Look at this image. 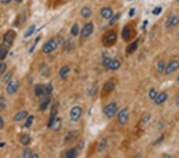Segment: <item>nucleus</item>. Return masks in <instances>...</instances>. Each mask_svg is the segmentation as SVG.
<instances>
[{
  "mask_svg": "<svg viewBox=\"0 0 179 158\" xmlns=\"http://www.w3.org/2000/svg\"><path fill=\"white\" fill-rule=\"evenodd\" d=\"M15 37H16V33H15V30H9L6 33L5 35H4L2 46H5V47L9 49V48L12 46L13 42L15 40Z\"/></svg>",
  "mask_w": 179,
  "mask_h": 158,
  "instance_id": "f257e3e1",
  "label": "nucleus"
},
{
  "mask_svg": "<svg viewBox=\"0 0 179 158\" xmlns=\"http://www.w3.org/2000/svg\"><path fill=\"white\" fill-rule=\"evenodd\" d=\"M117 112V105L116 103L112 102L107 105L104 108V113L106 117L108 118H112L115 116Z\"/></svg>",
  "mask_w": 179,
  "mask_h": 158,
  "instance_id": "f03ea898",
  "label": "nucleus"
},
{
  "mask_svg": "<svg viewBox=\"0 0 179 158\" xmlns=\"http://www.w3.org/2000/svg\"><path fill=\"white\" fill-rule=\"evenodd\" d=\"M57 47V42L55 39H50L47 43L43 45L42 50L45 54H50V53L54 51Z\"/></svg>",
  "mask_w": 179,
  "mask_h": 158,
  "instance_id": "7ed1b4c3",
  "label": "nucleus"
},
{
  "mask_svg": "<svg viewBox=\"0 0 179 158\" xmlns=\"http://www.w3.org/2000/svg\"><path fill=\"white\" fill-rule=\"evenodd\" d=\"M81 114H82V109L80 106H74L70 110V119L72 121H77L81 117Z\"/></svg>",
  "mask_w": 179,
  "mask_h": 158,
  "instance_id": "20e7f679",
  "label": "nucleus"
},
{
  "mask_svg": "<svg viewBox=\"0 0 179 158\" xmlns=\"http://www.w3.org/2000/svg\"><path fill=\"white\" fill-rule=\"evenodd\" d=\"M179 68V62L177 60L171 61L167 65V66L165 68V73L167 75H169L170 73H174L176 70H178Z\"/></svg>",
  "mask_w": 179,
  "mask_h": 158,
  "instance_id": "39448f33",
  "label": "nucleus"
},
{
  "mask_svg": "<svg viewBox=\"0 0 179 158\" xmlns=\"http://www.w3.org/2000/svg\"><path fill=\"white\" fill-rule=\"evenodd\" d=\"M94 30V26L92 23H88L84 26V27L81 30V36L82 38H88V36L92 35Z\"/></svg>",
  "mask_w": 179,
  "mask_h": 158,
  "instance_id": "423d86ee",
  "label": "nucleus"
},
{
  "mask_svg": "<svg viewBox=\"0 0 179 158\" xmlns=\"http://www.w3.org/2000/svg\"><path fill=\"white\" fill-rule=\"evenodd\" d=\"M18 88H19V82H18V81H11V82H9L7 86V92L9 94H14V93L17 92Z\"/></svg>",
  "mask_w": 179,
  "mask_h": 158,
  "instance_id": "0eeeda50",
  "label": "nucleus"
},
{
  "mask_svg": "<svg viewBox=\"0 0 179 158\" xmlns=\"http://www.w3.org/2000/svg\"><path fill=\"white\" fill-rule=\"evenodd\" d=\"M179 24V16L178 15H170L167 18L166 22V26L167 28L172 27V26H176Z\"/></svg>",
  "mask_w": 179,
  "mask_h": 158,
  "instance_id": "6e6552de",
  "label": "nucleus"
},
{
  "mask_svg": "<svg viewBox=\"0 0 179 158\" xmlns=\"http://www.w3.org/2000/svg\"><path fill=\"white\" fill-rule=\"evenodd\" d=\"M118 120H119V124H121V125H124L127 123V120H128L127 109H123L122 110L119 112V115H118Z\"/></svg>",
  "mask_w": 179,
  "mask_h": 158,
  "instance_id": "1a4fd4ad",
  "label": "nucleus"
},
{
  "mask_svg": "<svg viewBox=\"0 0 179 158\" xmlns=\"http://www.w3.org/2000/svg\"><path fill=\"white\" fill-rule=\"evenodd\" d=\"M57 109L56 108V106L54 105H53L52 109H51V111H50V118H49V121H48V127L49 128H51L53 123L55 121V119L57 118Z\"/></svg>",
  "mask_w": 179,
  "mask_h": 158,
  "instance_id": "9d476101",
  "label": "nucleus"
},
{
  "mask_svg": "<svg viewBox=\"0 0 179 158\" xmlns=\"http://www.w3.org/2000/svg\"><path fill=\"white\" fill-rule=\"evenodd\" d=\"M117 35L115 32L108 33L104 38V42L105 44H112L116 41Z\"/></svg>",
  "mask_w": 179,
  "mask_h": 158,
  "instance_id": "9b49d317",
  "label": "nucleus"
},
{
  "mask_svg": "<svg viewBox=\"0 0 179 158\" xmlns=\"http://www.w3.org/2000/svg\"><path fill=\"white\" fill-rule=\"evenodd\" d=\"M100 15L105 19H109L113 16V11L111 8L104 7L100 10Z\"/></svg>",
  "mask_w": 179,
  "mask_h": 158,
  "instance_id": "f8f14e48",
  "label": "nucleus"
},
{
  "mask_svg": "<svg viewBox=\"0 0 179 158\" xmlns=\"http://www.w3.org/2000/svg\"><path fill=\"white\" fill-rule=\"evenodd\" d=\"M122 37L125 41H129L132 38V28L129 26H126L122 30Z\"/></svg>",
  "mask_w": 179,
  "mask_h": 158,
  "instance_id": "ddd939ff",
  "label": "nucleus"
},
{
  "mask_svg": "<svg viewBox=\"0 0 179 158\" xmlns=\"http://www.w3.org/2000/svg\"><path fill=\"white\" fill-rule=\"evenodd\" d=\"M168 98V95L167 93H161L157 95V97L154 99V101L156 103L157 105H161L162 103H164Z\"/></svg>",
  "mask_w": 179,
  "mask_h": 158,
  "instance_id": "4468645a",
  "label": "nucleus"
},
{
  "mask_svg": "<svg viewBox=\"0 0 179 158\" xmlns=\"http://www.w3.org/2000/svg\"><path fill=\"white\" fill-rule=\"evenodd\" d=\"M69 71L70 68L69 66H68V65H65V66L61 67V69L59 71V75L60 77H61V78L64 81L66 80L68 78V73H69Z\"/></svg>",
  "mask_w": 179,
  "mask_h": 158,
  "instance_id": "2eb2a0df",
  "label": "nucleus"
},
{
  "mask_svg": "<svg viewBox=\"0 0 179 158\" xmlns=\"http://www.w3.org/2000/svg\"><path fill=\"white\" fill-rule=\"evenodd\" d=\"M28 112L27 111H20L17 113L14 117V121H21L27 118Z\"/></svg>",
  "mask_w": 179,
  "mask_h": 158,
  "instance_id": "dca6fc26",
  "label": "nucleus"
},
{
  "mask_svg": "<svg viewBox=\"0 0 179 158\" xmlns=\"http://www.w3.org/2000/svg\"><path fill=\"white\" fill-rule=\"evenodd\" d=\"M120 67V62L118 60H112L111 59V61L108 63V65L107 66V69L111 70H116Z\"/></svg>",
  "mask_w": 179,
  "mask_h": 158,
  "instance_id": "f3484780",
  "label": "nucleus"
},
{
  "mask_svg": "<svg viewBox=\"0 0 179 158\" xmlns=\"http://www.w3.org/2000/svg\"><path fill=\"white\" fill-rule=\"evenodd\" d=\"M35 95L37 97H41L45 94V87L42 85H36L34 87Z\"/></svg>",
  "mask_w": 179,
  "mask_h": 158,
  "instance_id": "a211bd4d",
  "label": "nucleus"
},
{
  "mask_svg": "<svg viewBox=\"0 0 179 158\" xmlns=\"http://www.w3.org/2000/svg\"><path fill=\"white\" fill-rule=\"evenodd\" d=\"M61 127V119L60 118H57L53 123L51 129L54 131H58Z\"/></svg>",
  "mask_w": 179,
  "mask_h": 158,
  "instance_id": "6ab92c4d",
  "label": "nucleus"
},
{
  "mask_svg": "<svg viewBox=\"0 0 179 158\" xmlns=\"http://www.w3.org/2000/svg\"><path fill=\"white\" fill-rule=\"evenodd\" d=\"M35 30H36V26L34 24H33V25H30L29 27H28L27 30L26 31L25 35H24V38H27L30 36H32L34 35V33L35 32Z\"/></svg>",
  "mask_w": 179,
  "mask_h": 158,
  "instance_id": "aec40b11",
  "label": "nucleus"
},
{
  "mask_svg": "<svg viewBox=\"0 0 179 158\" xmlns=\"http://www.w3.org/2000/svg\"><path fill=\"white\" fill-rule=\"evenodd\" d=\"M80 15H82L84 18H89L91 16V15H92V10L88 7H84L81 9V10H80Z\"/></svg>",
  "mask_w": 179,
  "mask_h": 158,
  "instance_id": "412c9836",
  "label": "nucleus"
},
{
  "mask_svg": "<svg viewBox=\"0 0 179 158\" xmlns=\"http://www.w3.org/2000/svg\"><path fill=\"white\" fill-rule=\"evenodd\" d=\"M115 89V84L112 82H107L104 85V90L107 93H110L112 92Z\"/></svg>",
  "mask_w": 179,
  "mask_h": 158,
  "instance_id": "4be33fe9",
  "label": "nucleus"
},
{
  "mask_svg": "<svg viewBox=\"0 0 179 158\" xmlns=\"http://www.w3.org/2000/svg\"><path fill=\"white\" fill-rule=\"evenodd\" d=\"M138 46H139V40L134 41V43H132V44H130L127 47V52L129 54H132V53H134L135 50H137L138 48Z\"/></svg>",
  "mask_w": 179,
  "mask_h": 158,
  "instance_id": "5701e85b",
  "label": "nucleus"
},
{
  "mask_svg": "<svg viewBox=\"0 0 179 158\" xmlns=\"http://www.w3.org/2000/svg\"><path fill=\"white\" fill-rule=\"evenodd\" d=\"M9 49L3 46H0V61H3L5 59V58L7 55V53Z\"/></svg>",
  "mask_w": 179,
  "mask_h": 158,
  "instance_id": "b1692460",
  "label": "nucleus"
},
{
  "mask_svg": "<svg viewBox=\"0 0 179 158\" xmlns=\"http://www.w3.org/2000/svg\"><path fill=\"white\" fill-rule=\"evenodd\" d=\"M30 140H31V138H30V136L27 135V134L22 136L21 138H20V142H21V144L23 145V146H27V145H29V144L30 143Z\"/></svg>",
  "mask_w": 179,
  "mask_h": 158,
  "instance_id": "393cba45",
  "label": "nucleus"
},
{
  "mask_svg": "<svg viewBox=\"0 0 179 158\" xmlns=\"http://www.w3.org/2000/svg\"><path fill=\"white\" fill-rule=\"evenodd\" d=\"M77 156V150L76 148H72L68 151L65 154L66 158H75Z\"/></svg>",
  "mask_w": 179,
  "mask_h": 158,
  "instance_id": "a878e982",
  "label": "nucleus"
},
{
  "mask_svg": "<svg viewBox=\"0 0 179 158\" xmlns=\"http://www.w3.org/2000/svg\"><path fill=\"white\" fill-rule=\"evenodd\" d=\"M40 72L42 73V75L47 76L50 73V69H49V67L45 64H42V65L40 66Z\"/></svg>",
  "mask_w": 179,
  "mask_h": 158,
  "instance_id": "bb28decb",
  "label": "nucleus"
},
{
  "mask_svg": "<svg viewBox=\"0 0 179 158\" xmlns=\"http://www.w3.org/2000/svg\"><path fill=\"white\" fill-rule=\"evenodd\" d=\"M107 139L106 138H104V139H102L101 140V141H100V143H99V147H98V152H102V151L104 150V148H106V146H107Z\"/></svg>",
  "mask_w": 179,
  "mask_h": 158,
  "instance_id": "cd10ccee",
  "label": "nucleus"
},
{
  "mask_svg": "<svg viewBox=\"0 0 179 158\" xmlns=\"http://www.w3.org/2000/svg\"><path fill=\"white\" fill-rule=\"evenodd\" d=\"M50 101L49 98H47V99H45V100L42 101V103L41 104V105H40V110L45 111V109H47L48 106H49V105H50Z\"/></svg>",
  "mask_w": 179,
  "mask_h": 158,
  "instance_id": "c85d7f7f",
  "label": "nucleus"
},
{
  "mask_svg": "<svg viewBox=\"0 0 179 158\" xmlns=\"http://www.w3.org/2000/svg\"><path fill=\"white\" fill-rule=\"evenodd\" d=\"M120 16H121V15H120V13H118V14H116V15H115L114 16H112V17L111 18V20H110L109 25L110 26H113V25H114L115 23H116L117 21L119 20V18H120Z\"/></svg>",
  "mask_w": 179,
  "mask_h": 158,
  "instance_id": "c756f323",
  "label": "nucleus"
},
{
  "mask_svg": "<svg viewBox=\"0 0 179 158\" xmlns=\"http://www.w3.org/2000/svg\"><path fill=\"white\" fill-rule=\"evenodd\" d=\"M157 70L159 73H162L165 70V64L163 61H159L158 62V65H157Z\"/></svg>",
  "mask_w": 179,
  "mask_h": 158,
  "instance_id": "7c9ffc66",
  "label": "nucleus"
},
{
  "mask_svg": "<svg viewBox=\"0 0 179 158\" xmlns=\"http://www.w3.org/2000/svg\"><path fill=\"white\" fill-rule=\"evenodd\" d=\"M97 90H98V87H97V85H92V87L90 88L88 91V94L89 96H95L96 94Z\"/></svg>",
  "mask_w": 179,
  "mask_h": 158,
  "instance_id": "2f4dec72",
  "label": "nucleus"
},
{
  "mask_svg": "<svg viewBox=\"0 0 179 158\" xmlns=\"http://www.w3.org/2000/svg\"><path fill=\"white\" fill-rule=\"evenodd\" d=\"M79 134L78 133V131H71L69 133V135L66 137V139H65V141H67L69 140H71V139H73L76 137H77V135Z\"/></svg>",
  "mask_w": 179,
  "mask_h": 158,
  "instance_id": "473e14b6",
  "label": "nucleus"
},
{
  "mask_svg": "<svg viewBox=\"0 0 179 158\" xmlns=\"http://www.w3.org/2000/svg\"><path fill=\"white\" fill-rule=\"evenodd\" d=\"M12 78V72L11 71H9L7 73H6L4 77L3 78V83H7L10 82V80Z\"/></svg>",
  "mask_w": 179,
  "mask_h": 158,
  "instance_id": "72a5a7b5",
  "label": "nucleus"
},
{
  "mask_svg": "<svg viewBox=\"0 0 179 158\" xmlns=\"http://www.w3.org/2000/svg\"><path fill=\"white\" fill-rule=\"evenodd\" d=\"M34 117L33 115L30 116V117H28L27 119H26V121L25 127H26V128H30V126H32L33 121H34Z\"/></svg>",
  "mask_w": 179,
  "mask_h": 158,
  "instance_id": "f704fd0d",
  "label": "nucleus"
},
{
  "mask_svg": "<svg viewBox=\"0 0 179 158\" xmlns=\"http://www.w3.org/2000/svg\"><path fill=\"white\" fill-rule=\"evenodd\" d=\"M7 107V101L4 97H0V110H3L5 109Z\"/></svg>",
  "mask_w": 179,
  "mask_h": 158,
  "instance_id": "c9c22d12",
  "label": "nucleus"
},
{
  "mask_svg": "<svg viewBox=\"0 0 179 158\" xmlns=\"http://www.w3.org/2000/svg\"><path fill=\"white\" fill-rule=\"evenodd\" d=\"M71 34L73 36H77L79 34V26L77 25V23H75L74 25L72 26V29H71Z\"/></svg>",
  "mask_w": 179,
  "mask_h": 158,
  "instance_id": "e433bc0d",
  "label": "nucleus"
},
{
  "mask_svg": "<svg viewBox=\"0 0 179 158\" xmlns=\"http://www.w3.org/2000/svg\"><path fill=\"white\" fill-rule=\"evenodd\" d=\"M157 95H158V93H157L156 90H155V89H154V88L151 89V90H150V92H149L150 98H151V100H154V99H155V98L157 97Z\"/></svg>",
  "mask_w": 179,
  "mask_h": 158,
  "instance_id": "4c0bfd02",
  "label": "nucleus"
},
{
  "mask_svg": "<svg viewBox=\"0 0 179 158\" xmlns=\"http://www.w3.org/2000/svg\"><path fill=\"white\" fill-rule=\"evenodd\" d=\"M32 150L30 148H26L24 150V153H23V157L25 158H30L32 157Z\"/></svg>",
  "mask_w": 179,
  "mask_h": 158,
  "instance_id": "58836bf2",
  "label": "nucleus"
},
{
  "mask_svg": "<svg viewBox=\"0 0 179 158\" xmlns=\"http://www.w3.org/2000/svg\"><path fill=\"white\" fill-rule=\"evenodd\" d=\"M52 91H53L52 84H48L45 88V93H46L47 95H50V93H52Z\"/></svg>",
  "mask_w": 179,
  "mask_h": 158,
  "instance_id": "ea45409f",
  "label": "nucleus"
},
{
  "mask_svg": "<svg viewBox=\"0 0 179 158\" xmlns=\"http://www.w3.org/2000/svg\"><path fill=\"white\" fill-rule=\"evenodd\" d=\"M6 70H7V64L4 62L0 63V74L5 73Z\"/></svg>",
  "mask_w": 179,
  "mask_h": 158,
  "instance_id": "a19ab883",
  "label": "nucleus"
},
{
  "mask_svg": "<svg viewBox=\"0 0 179 158\" xmlns=\"http://www.w3.org/2000/svg\"><path fill=\"white\" fill-rule=\"evenodd\" d=\"M162 12V7H157L153 10L152 13H153V15H159L160 13Z\"/></svg>",
  "mask_w": 179,
  "mask_h": 158,
  "instance_id": "79ce46f5",
  "label": "nucleus"
},
{
  "mask_svg": "<svg viewBox=\"0 0 179 158\" xmlns=\"http://www.w3.org/2000/svg\"><path fill=\"white\" fill-rule=\"evenodd\" d=\"M163 140H164V135L161 136V137H160L159 139H157V140H155L154 142H153V144H152V145H153V146H157V145H159V144L161 143V142H162Z\"/></svg>",
  "mask_w": 179,
  "mask_h": 158,
  "instance_id": "37998d69",
  "label": "nucleus"
},
{
  "mask_svg": "<svg viewBox=\"0 0 179 158\" xmlns=\"http://www.w3.org/2000/svg\"><path fill=\"white\" fill-rule=\"evenodd\" d=\"M150 118H151V115H150V114H147V115L144 118H143L142 121H143V123H147V121L150 120Z\"/></svg>",
  "mask_w": 179,
  "mask_h": 158,
  "instance_id": "c03bdc74",
  "label": "nucleus"
},
{
  "mask_svg": "<svg viewBox=\"0 0 179 158\" xmlns=\"http://www.w3.org/2000/svg\"><path fill=\"white\" fill-rule=\"evenodd\" d=\"M134 13H135V10H134V8H132L129 11V16L130 17H132V16H134Z\"/></svg>",
  "mask_w": 179,
  "mask_h": 158,
  "instance_id": "a18cd8bd",
  "label": "nucleus"
},
{
  "mask_svg": "<svg viewBox=\"0 0 179 158\" xmlns=\"http://www.w3.org/2000/svg\"><path fill=\"white\" fill-rule=\"evenodd\" d=\"M4 126V121L1 117H0V129H2Z\"/></svg>",
  "mask_w": 179,
  "mask_h": 158,
  "instance_id": "49530a36",
  "label": "nucleus"
},
{
  "mask_svg": "<svg viewBox=\"0 0 179 158\" xmlns=\"http://www.w3.org/2000/svg\"><path fill=\"white\" fill-rule=\"evenodd\" d=\"M11 1L12 0H1V3L4 4V5H7V4H9Z\"/></svg>",
  "mask_w": 179,
  "mask_h": 158,
  "instance_id": "de8ad7c7",
  "label": "nucleus"
},
{
  "mask_svg": "<svg viewBox=\"0 0 179 158\" xmlns=\"http://www.w3.org/2000/svg\"><path fill=\"white\" fill-rule=\"evenodd\" d=\"M147 23H148V21L145 20L144 23H143V26H142V29H145V27H146V26L147 25Z\"/></svg>",
  "mask_w": 179,
  "mask_h": 158,
  "instance_id": "09e8293b",
  "label": "nucleus"
},
{
  "mask_svg": "<svg viewBox=\"0 0 179 158\" xmlns=\"http://www.w3.org/2000/svg\"><path fill=\"white\" fill-rule=\"evenodd\" d=\"M79 147H80V148H82L83 147H84V142H83V141H81V142H80V143Z\"/></svg>",
  "mask_w": 179,
  "mask_h": 158,
  "instance_id": "8fccbe9b",
  "label": "nucleus"
},
{
  "mask_svg": "<svg viewBox=\"0 0 179 158\" xmlns=\"http://www.w3.org/2000/svg\"><path fill=\"white\" fill-rule=\"evenodd\" d=\"M31 157L37 158V157H38V155H37V154H32V157Z\"/></svg>",
  "mask_w": 179,
  "mask_h": 158,
  "instance_id": "3c124183",
  "label": "nucleus"
},
{
  "mask_svg": "<svg viewBox=\"0 0 179 158\" xmlns=\"http://www.w3.org/2000/svg\"><path fill=\"white\" fill-rule=\"evenodd\" d=\"M23 0H15V2H16V3H22V2H23Z\"/></svg>",
  "mask_w": 179,
  "mask_h": 158,
  "instance_id": "603ef678",
  "label": "nucleus"
},
{
  "mask_svg": "<svg viewBox=\"0 0 179 158\" xmlns=\"http://www.w3.org/2000/svg\"><path fill=\"white\" fill-rule=\"evenodd\" d=\"M177 105L179 106V96H178V99H177Z\"/></svg>",
  "mask_w": 179,
  "mask_h": 158,
  "instance_id": "864d4df0",
  "label": "nucleus"
},
{
  "mask_svg": "<svg viewBox=\"0 0 179 158\" xmlns=\"http://www.w3.org/2000/svg\"><path fill=\"white\" fill-rule=\"evenodd\" d=\"M4 145H5V143H0V147H3V146H4Z\"/></svg>",
  "mask_w": 179,
  "mask_h": 158,
  "instance_id": "5fc2aeb1",
  "label": "nucleus"
},
{
  "mask_svg": "<svg viewBox=\"0 0 179 158\" xmlns=\"http://www.w3.org/2000/svg\"><path fill=\"white\" fill-rule=\"evenodd\" d=\"M177 82H179V75L178 76V78H177Z\"/></svg>",
  "mask_w": 179,
  "mask_h": 158,
  "instance_id": "6e6d98bb",
  "label": "nucleus"
},
{
  "mask_svg": "<svg viewBox=\"0 0 179 158\" xmlns=\"http://www.w3.org/2000/svg\"><path fill=\"white\" fill-rule=\"evenodd\" d=\"M177 1H178V3H179V0H177Z\"/></svg>",
  "mask_w": 179,
  "mask_h": 158,
  "instance_id": "4d7b16f0",
  "label": "nucleus"
},
{
  "mask_svg": "<svg viewBox=\"0 0 179 158\" xmlns=\"http://www.w3.org/2000/svg\"><path fill=\"white\" fill-rule=\"evenodd\" d=\"M178 36H179V32H178Z\"/></svg>",
  "mask_w": 179,
  "mask_h": 158,
  "instance_id": "13d9d810",
  "label": "nucleus"
},
{
  "mask_svg": "<svg viewBox=\"0 0 179 158\" xmlns=\"http://www.w3.org/2000/svg\"><path fill=\"white\" fill-rule=\"evenodd\" d=\"M128 1H131V0H128Z\"/></svg>",
  "mask_w": 179,
  "mask_h": 158,
  "instance_id": "bf43d9fd",
  "label": "nucleus"
}]
</instances>
